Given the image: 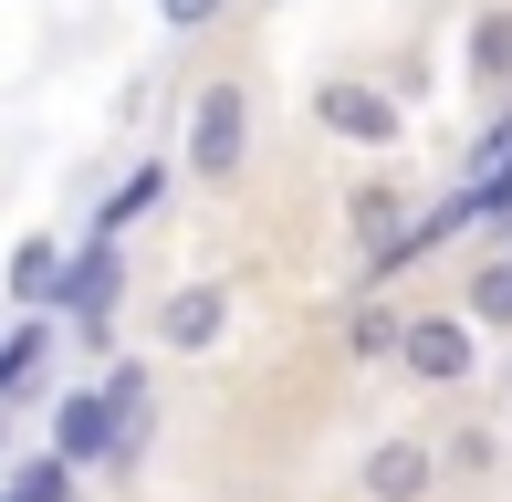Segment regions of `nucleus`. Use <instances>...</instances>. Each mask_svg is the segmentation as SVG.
I'll return each mask as SVG.
<instances>
[{
    "label": "nucleus",
    "mask_w": 512,
    "mask_h": 502,
    "mask_svg": "<svg viewBox=\"0 0 512 502\" xmlns=\"http://www.w3.org/2000/svg\"><path fill=\"white\" fill-rule=\"evenodd\" d=\"M178 168L199 178V189H230V178L251 168V84L241 74H209L189 95V136H178Z\"/></svg>",
    "instance_id": "obj_1"
},
{
    "label": "nucleus",
    "mask_w": 512,
    "mask_h": 502,
    "mask_svg": "<svg viewBox=\"0 0 512 502\" xmlns=\"http://www.w3.org/2000/svg\"><path fill=\"white\" fill-rule=\"evenodd\" d=\"M314 126L335 136V147H356V157H387L408 136V105L387 95V84H366V74H324L314 84Z\"/></svg>",
    "instance_id": "obj_2"
},
{
    "label": "nucleus",
    "mask_w": 512,
    "mask_h": 502,
    "mask_svg": "<svg viewBox=\"0 0 512 502\" xmlns=\"http://www.w3.org/2000/svg\"><path fill=\"white\" fill-rule=\"evenodd\" d=\"M398 377H408V387H439V398H450V387H471V377H481V335H471V314H460V304L408 314V325H398Z\"/></svg>",
    "instance_id": "obj_3"
},
{
    "label": "nucleus",
    "mask_w": 512,
    "mask_h": 502,
    "mask_svg": "<svg viewBox=\"0 0 512 502\" xmlns=\"http://www.w3.org/2000/svg\"><path fill=\"white\" fill-rule=\"evenodd\" d=\"M230 314H241L230 283H168V293H157V356H220L230 346Z\"/></svg>",
    "instance_id": "obj_4"
},
{
    "label": "nucleus",
    "mask_w": 512,
    "mask_h": 502,
    "mask_svg": "<svg viewBox=\"0 0 512 502\" xmlns=\"http://www.w3.org/2000/svg\"><path fill=\"white\" fill-rule=\"evenodd\" d=\"M356 502H439V440H418V429L366 440V461H356Z\"/></svg>",
    "instance_id": "obj_5"
},
{
    "label": "nucleus",
    "mask_w": 512,
    "mask_h": 502,
    "mask_svg": "<svg viewBox=\"0 0 512 502\" xmlns=\"http://www.w3.org/2000/svg\"><path fill=\"white\" fill-rule=\"evenodd\" d=\"M115 440H126V419H115L105 387H63L53 398V461L74 471V482H95V471L115 461Z\"/></svg>",
    "instance_id": "obj_6"
},
{
    "label": "nucleus",
    "mask_w": 512,
    "mask_h": 502,
    "mask_svg": "<svg viewBox=\"0 0 512 502\" xmlns=\"http://www.w3.org/2000/svg\"><path fill=\"white\" fill-rule=\"evenodd\" d=\"M460 84H481V95L512 84V0H481L471 11V32H460Z\"/></svg>",
    "instance_id": "obj_7"
},
{
    "label": "nucleus",
    "mask_w": 512,
    "mask_h": 502,
    "mask_svg": "<svg viewBox=\"0 0 512 502\" xmlns=\"http://www.w3.org/2000/svg\"><path fill=\"white\" fill-rule=\"evenodd\" d=\"M53 346H63V325L53 314H21L11 335H0V408H21L42 387V367H53Z\"/></svg>",
    "instance_id": "obj_8"
},
{
    "label": "nucleus",
    "mask_w": 512,
    "mask_h": 502,
    "mask_svg": "<svg viewBox=\"0 0 512 502\" xmlns=\"http://www.w3.org/2000/svg\"><path fill=\"white\" fill-rule=\"evenodd\" d=\"M460 314H471V335H512V251H492V262L471 272Z\"/></svg>",
    "instance_id": "obj_9"
},
{
    "label": "nucleus",
    "mask_w": 512,
    "mask_h": 502,
    "mask_svg": "<svg viewBox=\"0 0 512 502\" xmlns=\"http://www.w3.org/2000/svg\"><path fill=\"white\" fill-rule=\"evenodd\" d=\"M53 272H63V241H53V231H32V241L11 251V304H21V314H42V304H53Z\"/></svg>",
    "instance_id": "obj_10"
},
{
    "label": "nucleus",
    "mask_w": 512,
    "mask_h": 502,
    "mask_svg": "<svg viewBox=\"0 0 512 502\" xmlns=\"http://www.w3.org/2000/svg\"><path fill=\"white\" fill-rule=\"evenodd\" d=\"M84 482L53 461V450H32V461H0V502H74Z\"/></svg>",
    "instance_id": "obj_11"
},
{
    "label": "nucleus",
    "mask_w": 512,
    "mask_h": 502,
    "mask_svg": "<svg viewBox=\"0 0 512 502\" xmlns=\"http://www.w3.org/2000/svg\"><path fill=\"white\" fill-rule=\"evenodd\" d=\"M398 325H408L398 304H356L345 314V356H356V367H398Z\"/></svg>",
    "instance_id": "obj_12"
},
{
    "label": "nucleus",
    "mask_w": 512,
    "mask_h": 502,
    "mask_svg": "<svg viewBox=\"0 0 512 502\" xmlns=\"http://www.w3.org/2000/svg\"><path fill=\"white\" fill-rule=\"evenodd\" d=\"M157 199H168V157H147V168H136V178H126V189H115V199H105V220H95V231L115 241V231H126V220H147V210H157Z\"/></svg>",
    "instance_id": "obj_13"
},
{
    "label": "nucleus",
    "mask_w": 512,
    "mask_h": 502,
    "mask_svg": "<svg viewBox=\"0 0 512 502\" xmlns=\"http://www.w3.org/2000/svg\"><path fill=\"white\" fill-rule=\"evenodd\" d=\"M492 461H502V440H492V429H450V440H439V482H450V471H460V482H481Z\"/></svg>",
    "instance_id": "obj_14"
},
{
    "label": "nucleus",
    "mask_w": 512,
    "mask_h": 502,
    "mask_svg": "<svg viewBox=\"0 0 512 502\" xmlns=\"http://www.w3.org/2000/svg\"><path fill=\"white\" fill-rule=\"evenodd\" d=\"M157 21L189 42V32H220V21H230V0H157Z\"/></svg>",
    "instance_id": "obj_15"
},
{
    "label": "nucleus",
    "mask_w": 512,
    "mask_h": 502,
    "mask_svg": "<svg viewBox=\"0 0 512 502\" xmlns=\"http://www.w3.org/2000/svg\"><path fill=\"white\" fill-rule=\"evenodd\" d=\"M0 461H11V408H0Z\"/></svg>",
    "instance_id": "obj_16"
}]
</instances>
